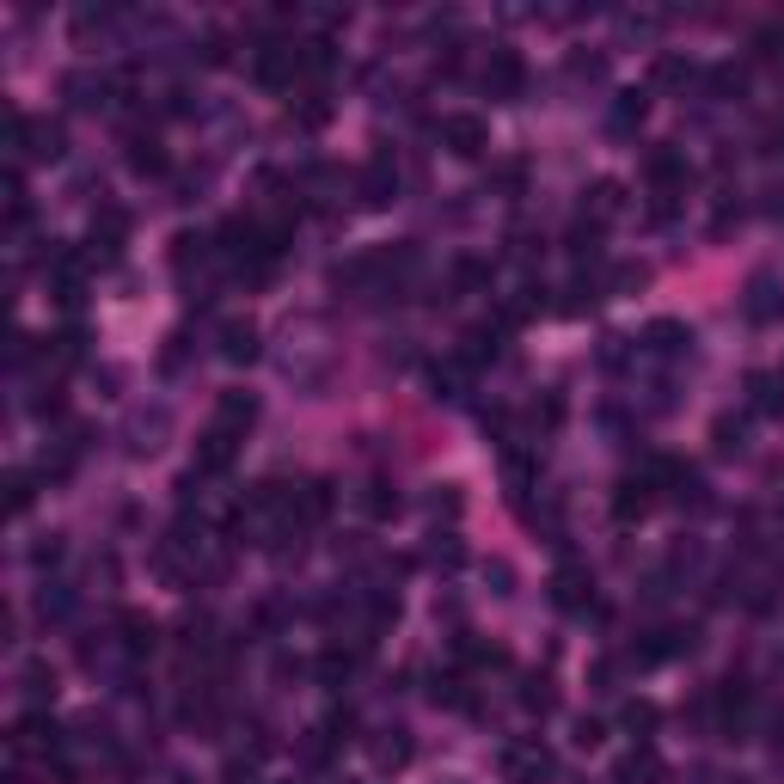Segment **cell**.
I'll return each mask as SVG.
<instances>
[{
  "instance_id": "e0dca14e",
  "label": "cell",
  "mask_w": 784,
  "mask_h": 784,
  "mask_svg": "<svg viewBox=\"0 0 784 784\" xmlns=\"http://www.w3.org/2000/svg\"><path fill=\"white\" fill-rule=\"evenodd\" d=\"M172 160H166V147L154 141V135H129V172H141V178H160Z\"/></svg>"
},
{
  "instance_id": "3957f363",
  "label": "cell",
  "mask_w": 784,
  "mask_h": 784,
  "mask_svg": "<svg viewBox=\"0 0 784 784\" xmlns=\"http://www.w3.org/2000/svg\"><path fill=\"white\" fill-rule=\"evenodd\" d=\"M13 754H37V760H56V754H62V729L49 723L43 711L19 717V729H13Z\"/></svg>"
},
{
  "instance_id": "f1b7e54d",
  "label": "cell",
  "mask_w": 784,
  "mask_h": 784,
  "mask_svg": "<svg viewBox=\"0 0 784 784\" xmlns=\"http://www.w3.org/2000/svg\"><path fill=\"white\" fill-rule=\"evenodd\" d=\"M711 92H717V98H742V92H748V74L735 68V62H723V68H711Z\"/></svg>"
},
{
  "instance_id": "484cf974",
  "label": "cell",
  "mask_w": 784,
  "mask_h": 784,
  "mask_svg": "<svg viewBox=\"0 0 784 784\" xmlns=\"http://www.w3.org/2000/svg\"><path fill=\"white\" fill-rule=\"evenodd\" d=\"M25 693H31V699H56V668H49L43 656L25 662Z\"/></svg>"
},
{
  "instance_id": "60d3db41",
  "label": "cell",
  "mask_w": 784,
  "mask_h": 784,
  "mask_svg": "<svg viewBox=\"0 0 784 784\" xmlns=\"http://www.w3.org/2000/svg\"><path fill=\"white\" fill-rule=\"evenodd\" d=\"M7 490H13V515H25V509H31V497H37V478H31V472H13V484H7Z\"/></svg>"
},
{
  "instance_id": "74e56055",
  "label": "cell",
  "mask_w": 784,
  "mask_h": 784,
  "mask_svg": "<svg viewBox=\"0 0 784 784\" xmlns=\"http://www.w3.org/2000/svg\"><path fill=\"white\" fill-rule=\"evenodd\" d=\"M717 454H742V423H735V417H717Z\"/></svg>"
},
{
  "instance_id": "f6af8a7d",
  "label": "cell",
  "mask_w": 784,
  "mask_h": 784,
  "mask_svg": "<svg viewBox=\"0 0 784 784\" xmlns=\"http://www.w3.org/2000/svg\"><path fill=\"white\" fill-rule=\"evenodd\" d=\"M31 405H37V417H62V405H68V399H62V386H43Z\"/></svg>"
},
{
  "instance_id": "7a4b0ae2",
  "label": "cell",
  "mask_w": 784,
  "mask_h": 784,
  "mask_svg": "<svg viewBox=\"0 0 784 784\" xmlns=\"http://www.w3.org/2000/svg\"><path fill=\"white\" fill-rule=\"evenodd\" d=\"M441 141H448V154L478 160L484 147H490V123H484V117H472V111H454V117H441Z\"/></svg>"
},
{
  "instance_id": "30bf717a",
  "label": "cell",
  "mask_w": 784,
  "mask_h": 784,
  "mask_svg": "<svg viewBox=\"0 0 784 784\" xmlns=\"http://www.w3.org/2000/svg\"><path fill=\"white\" fill-rule=\"evenodd\" d=\"M392 190H399V172H392L386 154H374L368 172H362V203H368V209H386V203H392Z\"/></svg>"
},
{
  "instance_id": "7dc6e473",
  "label": "cell",
  "mask_w": 784,
  "mask_h": 784,
  "mask_svg": "<svg viewBox=\"0 0 784 784\" xmlns=\"http://www.w3.org/2000/svg\"><path fill=\"white\" fill-rule=\"evenodd\" d=\"M31 558H37V564H56V558H62V533H56V539H49V546H37Z\"/></svg>"
},
{
  "instance_id": "bcb514c9",
  "label": "cell",
  "mask_w": 784,
  "mask_h": 784,
  "mask_svg": "<svg viewBox=\"0 0 784 784\" xmlns=\"http://www.w3.org/2000/svg\"><path fill=\"white\" fill-rule=\"evenodd\" d=\"M429 552H435V564H460V539H454V533H435Z\"/></svg>"
},
{
  "instance_id": "d590c367",
  "label": "cell",
  "mask_w": 784,
  "mask_h": 784,
  "mask_svg": "<svg viewBox=\"0 0 784 784\" xmlns=\"http://www.w3.org/2000/svg\"><path fill=\"white\" fill-rule=\"evenodd\" d=\"M772 313H778V301H772V282L760 276V282L748 288V319H772Z\"/></svg>"
},
{
  "instance_id": "603a6c76",
  "label": "cell",
  "mask_w": 784,
  "mask_h": 784,
  "mask_svg": "<svg viewBox=\"0 0 784 784\" xmlns=\"http://www.w3.org/2000/svg\"><path fill=\"white\" fill-rule=\"evenodd\" d=\"M484 282H490V264H484V258H454L448 294H472V288H484Z\"/></svg>"
},
{
  "instance_id": "9a60e30c",
  "label": "cell",
  "mask_w": 784,
  "mask_h": 784,
  "mask_svg": "<svg viewBox=\"0 0 784 784\" xmlns=\"http://www.w3.org/2000/svg\"><path fill=\"white\" fill-rule=\"evenodd\" d=\"M221 356L227 362H252L258 356V325L252 319H227L221 325Z\"/></svg>"
},
{
  "instance_id": "ac0fdd59",
  "label": "cell",
  "mask_w": 784,
  "mask_h": 784,
  "mask_svg": "<svg viewBox=\"0 0 784 784\" xmlns=\"http://www.w3.org/2000/svg\"><path fill=\"white\" fill-rule=\"evenodd\" d=\"M368 754H374L380 772H399V766L411 760V735H405V729H380V742H368Z\"/></svg>"
},
{
  "instance_id": "f546056e",
  "label": "cell",
  "mask_w": 784,
  "mask_h": 784,
  "mask_svg": "<svg viewBox=\"0 0 784 784\" xmlns=\"http://www.w3.org/2000/svg\"><path fill=\"white\" fill-rule=\"evenodd\" d=\"M650 778H662V760H656V754H631V760L619 766V784H650Z\"/></svg>"
},
{
  "instance_id": "d4e9b609",
  "label": "cell",
  "mask_w": 784,
  "mask_h": 784,
  "mask_svg": "<svg viewBox=\"0 0 784 784\" xmlns=\"http://www.w3.org/2000/svg\"><path fill=\"white\" fill-rule=\"evenodd\" d=\"M521 705H527L533 717H552V711H558V693H552V680H539V674H533V680L521 686Z\"/></svg>"
},
{
  "instance_id": "f35d334b",
  "label": "cell",
  "mask_w": 784,
  "mask_h": 784,
  "mask_svg": "<svg viewBox=\"0 0 784 784\" xmlns=\"http://www.w3.org/2000/svg\"><path fill=\"white\" fill-rule=\"evenodd\" d=\"M625 729H631V735H650V729H656V705H644V699L625 705Z\"/></svg>"
},
{
  "instance_id": "5b68a950",
  "label": "cell",
  "mask_w": 784,
  "mask_h": 784,
  "mask_svg": "<svg viewBox=\"0 0 784 784\" xmlns=\"http://www.w3.org/2000/svg\"><path fill=\"white\" fill-rule=\"evenodd\" d=\"M552 601H558L564 613H588V607H595V576L576 570V564H564V570L552 576Z\"/></svg>"
},
{
  "instance_id": "836d02e7",
  "label": "cell",
  "mask_w": 784,
  "mask_h": 784,
  "mask_svg": "<svg viewBox=\"0 0 784 784\" xmlns=\"http://www.w3.org/2000/svg\"><path fill=\"white\" fill-rule=\"evenodd\" d=\"M356 662H362V650H325V656H319V674H325V680L337 686V680H343V674H350Z\"/></svg>"
},
{
  "instance_id": "7bdbcfd3",
  "label": "cell",
  "mask_w": 784,
  "mask_h": 784,
  "mask_svg": "<svg viewBox=\"0 0 784 784\" xmlns=\"http://www.w3.org/2000/svg\"><path fill=\"white\" fill-rule=\"evenodd\" d=\"M656 80H668V86H686V80H693V62H680V56H662V62H656Z\"/></svg>"
},
{
  "instance_id": "44dd1931",
  "label": "cell",
  "mask_w": 784,
  "mask_h": 784,
  "mask_svg": "<svg viewBox=\"0 0 784 784\" xmlns=\"http://www.w3.org/2000/svg\"><path fill=\"white\" fill-rule=\"evenodd\" d=\"M503 772L521 778V784H533V778L552 772V754H546V748H515V754H503Z\"/></svg>"
},
{
  "instance_id": "4fadbf2b",
  "label": "cell",
  "mask_w": 784,
  "mask_h": 784,
  "mask_svg": "<svg viewBox=\"0 0 784 784\" xmlns=\"http://www.w3.org/2000/svg\"><path fill=\"white\" fill-rule=\"evenodd\" d=\"M258 423V399L252 392H221V405H215V429L239 435V429H252Z\"/></svg>"
},
{
  "instance_id": "7402d4cb",
  "label": "cell",
  "mask_w": 784,
  "mask_h": 784,
  "mask_svg": "<svg viewBox=\"0 0 784 784\" xmlns=\"http://www.w3.org/2000/svg\"><path fill=\"white\" fill-rule=\"evenodd\" d=\"M331 503H337V484H331V478H313V484L301 490V503H294V509H301V521H325Z\"/></svg>"
},
{
  "instance_id": "4dcf8cb0",
  "label": "cell",
  "mask_w": 784,
  "mask_h": 784,
  "mask_svg": "<svg viewBox=\"0 0 784 784\" xmlns=\"http://www.w3.org/2000/svg\"><path fill=\"white\" fill-rule=\"evenodd\" d=\"M754 56H760V62H784V25H778V19L754 31Z\"/></svg>"
},
{
  "instance_id": "cb8c5ba5",
  "label": "cell",
  "mask_w": 784,
  "mask_h": 784,
  "mask_svg": "<svg viewBox=\"0 0 784 784\" xmlns=\"http://www.w3.org/2000/svg\"><path fill=\"white\" fill-rule=\"evenodd\" d=\"M748 399H754V411H766V417H778V411H784V392H778V374H748Z\"/></svg>"
},
{
  "instance_id": "b9f144b4",
  "label": "cell",
  "mask_w": 784,
  "mask_h": 784,
  "mask_svg": "<svg viewBox=\"0 0 784 784\" xmlns=\"http://www.w3.org/2000/svg\"><path fill=\"white\" fill-rule=\"evenodd\" d=\"M484 582H497L490 595H515V570H509L503 558H490V564H484Z\"/></svg>"
},
{
  "instance_id": "277c9868",
  "label": "cell",
  "mask_w": 784,
  "mask_h": 784,
  "mask_svg": "<svg viewBox=\"0 0 784 784\" xmlns=\"http://www.w3.org/2000/svg\"><path fill=\"white\" fill-rule=\"evenodd\" d=\"M294 74H301V49H288V43H270V49H258V62H252V80L258 86H288Z\"/></svg>"
},
{
  "instance_id": "c3c4849f",
  "label": "cell",
  "mask_w": 784,
  "mask_h": 784,
  "mask_svg": "<svg viewBox=\"0 0 784 784\" xmlns=\"http://www.w3.org/2000/svg\"><path fill=\"white\" fill-rule=\"evenodd\" d=\"M766 215H784V184H772V190H766Z\"/></svg>"
},
{
  "instance_id": "52a82bcc",
  "label": "cell",
  "mask_w": 784,
  "mask_h": 784,
  "mask_svg": "<svg viewBox=\"0 0 784 784\" xmlns=\"http://www.w3.org/2000/svg\"><path fill=\"white\" fill-rule=\"evenodd\" d=\"M521 80H527V68H521L515 49H497V56L484 62V92H490V98H515Z\"/></svg>"
},
{
  "instance_id": "8992f818",
  "label": "cell",
  "mask_w": 784,
  "mask_h": 784,
  "mask_svg": "<svg viewBox=\"0 0 784 784\" xmlns=\"http://www.w3.org/2000/svg\"><path fill=\"white\" fill-rule=\"evenodd\" d=\"M233 454H239V435H227V429H209L203 441H196V478H215V472H227L233 466Z\"/></svg>"
},
{
  "instance_id": "e575fe53",
  "label": "cell",
  "mask_w": 784,
  "mask_h": 784,
  "mask_svg": "<svg viewBox=\"0 0 784 784\" xmlns=\"http://www.w3.org/2000/svg\"><path fill=\"white\" fill-rule=\"evenodd\" d=\"M325 117H331V105H325V98H319V92L307 98V105H288V123H301V129H319Z\"/></svg>"
},
{
  "instance_id": "8d00e7d4",
  "label": "cell",
  "mask_w": 784,
  "mask_h": 784,
  "mask_svg": "<svg viewBox=\"0 0 784 784\" xmlns=\"http://www.w3.org/2000/svg\"><path fill=\"white\" fill-rule=\"evenodd\" d=\"M644 282H650V270H644V264H619L607 288H613V294H631V288H644Z\"/></svg>"
},
{
  "instance_id": "ab89813d",
  "label": "cell",
  "mask_w": 784,
  "mask_h": 784,
  "mask_svg": "<svg viewBox=\"0 0 784 784\" xmlns=\"http://www.w3.org/2000/svg\"><path fill=\"white\" fill-rule=\"evenodd\" d=\"M56 356H62V362H80V356H86V331H80V325H68V331L56 337Z\"/></svg>"
},
{
  "instance_id": "5bb4252c",
  "label": "cell",
  "mask_w": 784,
  "mask_h": 784,
  "mask_svg": "<svg viewBox=\"0 0 784 784\" xmlns=\"http://www.w3.org/2000/svg\"><path fill=\"white\" fill-rule=\"evenodd\" d=\"M123 239H129V215L105 203V209L92 215V245H105V258H117V252H123Z\"/></svg>"
},
{
  "instance_id": "2e32d148",
  "label": "cell",
  "mask_w": 784,
  "mask_h": 784,
  "mask_svg": "<svg viewBox=\"0 0 784 784\" xmlns=\"http://www.w3.org/2000/svg\"><path fill=\"white\" fill-rule=\"evenodd\" d=\"M644 343L656 356H680V350H693V325H680V319H656L650 331H644Z\"/></svg>"
},
{
  "instance_id": "ee69618b",
  "label": "cell",
  "mask_w": 784,
  "mask_h": 784,
  "mask_svg": "<svg viewBox=\"0 0 784 784\" xmlns=\"http://www.w3.org/2000/svg\"><path fill=\"white\" fill-rule=\"evenodd\" d=\"M533 423L539 429H558L564 423V399H558V392H546V405H533Z\"/></svg>"
},
{
  "instance_id": "4316f807",
  "label": "cell",
  "mask_w": 784,
  "mask_h": 784,
  "mask_svg": "<svg viewBox=\"0 0 784 784\" xmlns=\"http://www.w3.org/2000/svg\"><path fill=\"white\" fill-rule=\"evenodd\" d=\"M203 258H209V239H203V233H178V239H172V264H178V270L203 264Z\"/></svg>"
},
{
  "instance_id": "1f68e13d",
  "label": "cell",
  "mask_w": 784,
  "mask_h": 784,
  "mask_svg": "<svg viewBox=\"0 0 784 784\" xmlns=\"http://www.w3.org/2000/svg\"><path fill=\"white\" fill-rule=\"evenodd\" d=\"M644 111H650V98H644V92H619V105H613V129L644 123Z\"/></svg>"
},
{
  "instance_id": "7c38bea8",
  "label": "cell",
  "mask_w": 784,
  "mask_h": 784,
  "mask_svg": "<svg viewBox=\"0 0 784 784\" xmlns=\"http://www.w3.org/2000/svg\"><path fill=\"white\" fill-rule=\"evenodd\" d=\"M117 631H123V650L129 656H154L160 650V625L147 613H117Z\"/></svg>"
},
{
  "instance_id": "9c48e42d",
  "label": "cell",
  "mask_w": 784,
  "mask_h": 784,
  "mask_svg": "<svg viewBox=\"0 0 784 784\" xmlns=\"http://www.w3.org/2000/svg\"><path fill=\"white\" fill-rule=\"evenodd\" d=\"M650 509H656V484H650V478H625L619 497H613V521L631 527V521H644Z\"/></svg>"
},
{
  "instance_id": "ffe728a7",
  "label": "cell",
  "mask_w": 784,
  "mask_h": 784,
  "mask_svg": "<svg viewBox=\"0 0 784 784\" xmlns=\"http://www.w3.org/2000/svg\"><path fill=\"white\" fill-rule=\"evenodd\" d=\"M356 503H362V515H368V521H392V515H399V490H392L386 478H368Z\"/></svg>"
},
{
  "instance_id": "83f0119b",
  "label": "cell",
  "mask_w": 784,
  "mask_h": 784,
  "mask_svg": "<svg viewBox=\"0 0 784 784\" xmlns=\"http://www.w3.org/2000/svg\"><path fill=\"white\" fill-rule=\"evenodd\" d=\"M564 245H570V258H595V245H601V221H576V227L564 233Z\"/></svg>"
},
{
  "instance_id": "8fae6325",
  "label": "cell",
  "mask_w": 784,
  "mask_h": 784,
  "mask_svg": "<svg viewBox=\"0 0 784 784\" xmlns=\"http://www.w3.org/2000/svg\"><path fill=\"white\" fill-rule=\"evenodd\" d=\"M497 350H503V325H472V331L460 337V362H466V368L497 362Z\"/></svg>"
},
{
  "instance_id": "d6986e66",
  "label": "cell",
  "mask_w": 784,
  "mask_h": 784,
  "mask_svg": "<svg viewBox=\"0 0 784 784\" xmlns=\"http://www.w3.org/2000/svg\"><path fill=\"white\" fill-rule=\"evenodd\" d=\"M588 209H595L588 221H613V215H625V184H619V178H595V184H588Z\"/></svg>"
},
{
  "instance_id": "ba28073f",
  "label": "cell",
  "mask_w": 784,
  "mask_h": 784,
  "mask_svg": "<svg viewBox=\"0 0 784 784\" xmlns=\"http://www.w3.org/2000/svg\"><path fill=\"white\" fill-rule=\"evenodd\" d=\"M644 172H650V184L662 190V196H674V190H686V178H693V166H686L674 147H650V160H644Z\"/></svg>"
},
{
  "instance_id": "d6a6232c",
  "label": "cell",
  "mask_w": 784,
  "mask_h": 784,
  "mask_svg": "<svg viewBox=\"0 0 784 784\" xmlns=\"http://www.w3.org/2000/svg\"><path fill=\"white\" fill-rule=\"evenodd\" d=\"M570 742H576L582 754L601 748V742H607V723H601V717H576V723H570Z\"/></svg>"
},
{
  "instance_id": "6da1fadb",
  "label": "cell",
  "mask_w": 784,
  "mask_h": 784,
  "mask_svg": "<svg viewBox=\"0 0 784 784\" xmlns=\"http://www.w3.org/2000/svg\"><path fill=\"white\" fill-rule=\"evenodd\" d=\"M13 147L31 154V160H62L68 135H62V123H49V117H13Z\"/></svg>"
}]
</instances>
